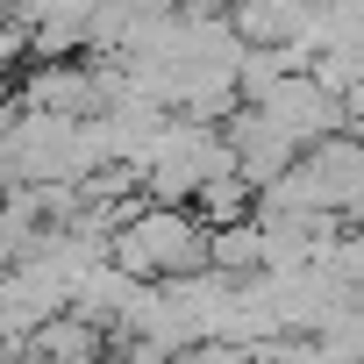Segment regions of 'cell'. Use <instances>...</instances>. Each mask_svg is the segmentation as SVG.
I'll return each instance as SVG.
<instances>
[{"instance_id":"obj_1","label":"cell","mask_w":364,"mask_h":364,"mask_svg":"<svg viewBox=\"0 0 364 364\" xmlns=\"http://www.w3.org/2000/svg\"><path fill=\"white\" fill-rule=\"evenodd\" d=\"M107 257L136 279H178V272H200L208 264V215L186 200H150V208H129V222H114L107 236Z\"/></svg>"},{"instance_id":"obj_2","label":"cell","mask_w":364,"mask_h":364,"mask_svg":"<svg viewBox=\"0 0 364 364\" xmlns=\"http://www.w3.org/2000/svg\"><path fill=\"white\" fill-rule=\"evenodd\" d=\"M15 100L50 107V114H93V107H107V79L93 65H79V58H36L29 79L15 86Z\"/></svg>"},{"instance_id":"obj_3","label":"cell","mask_w":364,"mask_h":364,"mask_svg":"<svg viewBox=\"0 0 364 364\" xmlns=\"http://www.w3.org/2000/svg\"><path fill=\"white\" fill-rule=\"evenodd\" d=\"M22 357L29 364H107V321H93L79 307H58L50 321L29 328Z\"/></svg>"},{"instance_id":"obj_4","label":"cell","mask_w":364,"mask_h":364,"mask_svg":"<svg viewBox=\"0 0 364 364\" xmlns=\"http://www.w3.org/2000/svg\"><path fill=\"white\" fill-rule=\"evenodd\" d=\"M22 58H29V22L22 15H0V79L22 72Z\"/></svg>"},{"instance_id":"obj_5","label":"cell","mask_w":364,"mask_h":364,"mask_svg":"<svg viewBox=\"0 0 364 364\" xmlns=\"http://www.w3.org/2000/svg\"><path fill=\"white\" fill-rule=\"evenodd\" d=\"M0 15H15V0H0Z\"/></svg>"}]
</instances>
